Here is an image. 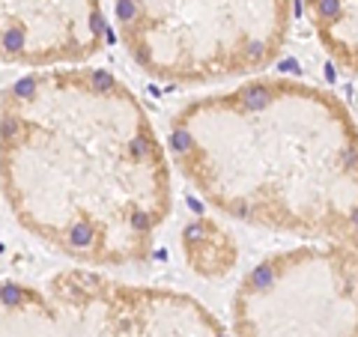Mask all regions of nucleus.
Here are the masks:
<instances>
[{"mask_svg": "<svg viewBox=\"0 0 358 337\" xmlns=\"http://www.w3.org/2000/svg\"><path fill=\"white\" fill-rule=\"evenodd\" d=\"M3 188L24 227L84 263L143 260L171 209L159 141L105 69L27 75L6 87Z\"/></svg>", "mask_w": 358, "mask_h": 337, "instance_id": "f257e3e1", "label": "nucleus"}, {"mask_svg": "<svg viewBox=\"0 0 358 337\" xmlns=\"http://www.w3.org/2000/svg\"><path fill=\"white\" fill-rule=\"evenodd\" d=\"M171 147L221 212L281 233L358 245V131L331 93L251 81L188 105Z\"/></svg>", "mask_w": 358, "mask_h": 337, "instance_id": "f03ea898", "label": "nucleus"}, {"mask_svg": "<svg viewBox=\"0 0 358 337\" xmlns=\"http://www.w3.org/2000/svg\"><path fill=\"white\" fill-rule=\"evenodd\" d=\"M114 9L141 69L164 81H212L275 60L293 0H114Z\"/></svg>", "mask_w": 358, "mask_h": 337, "instance_id": "7ed1b4c3", "label": "nucleus"}, {"mask_svg": "<svg viewBox=\"0 0 358 337\" xmlns=\"http://www.w3.org/2000/svg\"><path fill=\"white\" fill-rule=\"evenodd\" d=\"M108 36L102 0H3V60L81 63Z\"/></svg>", "mask_w": 358, "mask_h": 337, "instance_id": "20e7f679", "label": "nucleus"}, {"mask_svg": "<svg viewBox=\"0 0 358 337\" xmlns=\"http://www.w3.org/2000/svg\"><path fill=\"white\" fill-rule=\"evenodd\" d=\"M305 13L322 48L358 75V0H305Z\"/></svg>", "mask_w": 358, "mask_h": 337, "instance_id": "39448f33", "label": "nucleus"}, {"mask_svg": "<svg viewBox=\"0 0 358 337\" xmlns=\"http://www.w3.org/2000/svg\"><path fill=\"white\" fill-rule=\"evenodd\" d=\"M185 257L197 272L203 275H221L224 268L233 266V245L212 221H194L182 233Z\"/></svg>", "mask_w": 358, "mask_h": 337, "instance_id": "423d86ee", "label": "nucleus"}]
</instances>
